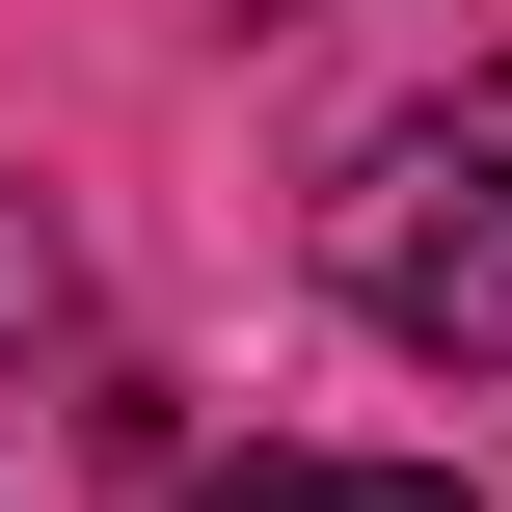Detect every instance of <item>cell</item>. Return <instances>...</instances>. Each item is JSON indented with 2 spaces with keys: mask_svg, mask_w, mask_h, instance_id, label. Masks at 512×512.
<instances>
[{
  "mask_svg": "<svg viewBox=\"0 0 512 512\" xmlns=\"http://www.w3.org/2000/svg\"><path fill=\"white\" fill-rule=\"evenodd\" d=\"M54 324V189H0V351Z\"/></svg>",
  "mask_w": 512,
  "mask_h": 512,
  "instance_id": "3957f363",
  "label": "cell"
},
{
  "mask_svg": "<svg viewBox=\"0 0 512 512\" xmlns=\"http://www.w3.org/2000/svg\"><path fill=\"white\" fill-rule=\"evenodd\" d=\"M324 270H351V324L378 351H432V378H512V135H378L351 189H324Z\"/></svg>",
  "mask_w": 512,
  "mask_h": 512,
  "instance_id": "6da1fadb",
  "label": "cell"
},
{
  "mask_svg": "<svg viewBox=\"0 0 512 512\" xmlns=\"http://www.w3.org/2000/svg\"><path fill=\"white\" fill-rule=\"evenodd\" d=\"M189 512H486L459 459H243V486H189Z\"/></svg>",
  "mask_w": 512,
  "mask_h": 512,
  "instance_id": "7a4b0ae2",
  "label": "cell"
}]
</instances>
